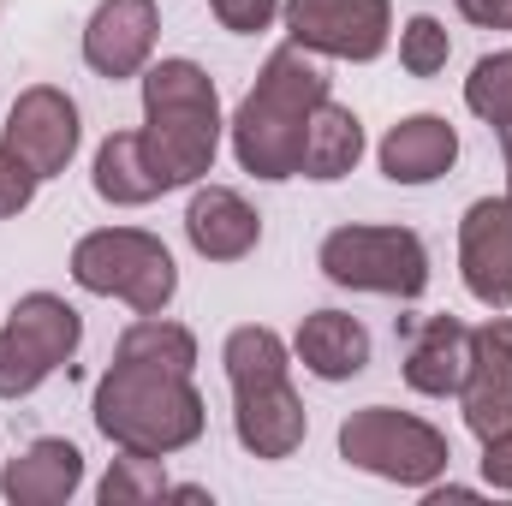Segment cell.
<instances>
[{
	"mask_svg": "<svg viewBox=\"0 0 512 506\" xmlns=\"http://www.w3.org/2000/svg\"><path fill=\"white\" fill-rule=\"evenodd\" d=\"M143 131H114L96 149V191L108 203H155L173 185H191L215 167L221 149V102L203 66L161 60L143 78Z\"/></svg>",
	"mask_w": 512,
	"mask_h": 506,
	"instance_id": "1",
	"label": "cell"
},
{
	"mask_svg": "<svg viewBox=\"0 0 512 506\" xmlns=\"http://www.w3.org/2000/svg\"><path fill=\"white\" fill-rule=\"evenodd\" d=\"M328 102V78L304 60V48H274L256 90L233 120V155L256 179H292L304 173V131L310 114Z\"/></svg>",
	"mask_w": 512,
	"mask_h": 506,
	"instance_id": "2",
	"label": "cell"
},
{
	"mask_svg": "<svg viewBox=\"0 0 512 506\" xmlns=\"http://www.w3.org/2000/svg\"><path fill=\"white\" fill-rule=\"evenodd\" d=\"M96 423L126 453L161 459L203 435V393L191 387V370H167V364L114 352V370L96 387Z\"/></svg>",
	"mask_w": 512,
	"mask_h": 506,
	"instance_id": "3",
	"label": "cell"
},
{
	"mask_svg": "<svg viewBox=\"0 0 512 506\" xmlns=\"http://www.w3.org/2000/svg\"><path fill=\"white\" fill-rule=\"evenodd\" d=\"M286 346L274 328H233L227 340V376L239 399V441L256 459H286L304 441V405L286 376Z\"/></svg>",
	"mask_w": 512,
	"mask_h": 506,
	"instance_id": "4",
	"label": "cell"
},
{
	"mask_svg": "<svg viewBox=\"0 0 512 506\" xmlns=\"http://www.w3.org/2000/svg\"><path fill=\"white\" fill-rule=\"evenodd\" d=\"M72 280L84 292H102V298H126L137 316H161L173 286H179V268L167 245L155 233H137V227H102L90 239H78L72 251Z\"/></svg>",
	"mask_w": 512,
	"mask_h": 506,
	"instance_id": "5",
	"label": "cell"
},
{
	"mask_svg": "<svg viewBox=\"0 0 512 506\" xmlns=\"http://www.w3.org/2000/svg\"><path fill=\"white\" fill-rule=\"evenodd\" d=\"M340 453L358 465V471H376L387 483H405V489H423L447 471V435L429 429L423 417H405L393 405H364L340 423Z\"/></svg>",
	"mask_w": 512,
	"mask_h": 506,
	"instance_id": "6",
	"label": "cell"
},
{
	"mask_svg": "<svg viewBox=\"0 0 512 506\" xmlns=\"http://www.w3.org/2000/svg\"><path fill=\"white\" fill-rule=\"evenodd\" d=\"M78 340H84V322L66 298H54V292L18 298L6 328H0V399L36 393L60 364H72Z\"/></svg>",
	"mask_w": 512,
	"mask_h": 506,
	"instance_id": "7",
	"label": "cell"
},
{
	"mask_svg": "<svg viewBox=\"0 0 512 506\" xmlns=\"http://www.w3.org/2000/svg\"><path fill=\"white\" fill-rule=\"evenodd\" d=\"M322 274L334 286L417 298L429 286V251L411 227H340L322 239Z\"/></svg>",
	"mask_w": 512,
	"mask_h": 506,
	"instance_id": "8",
	"label": "cell"
},
{
	"mask_svg": "<svg viewBox=\"0 0 512 506\" xmlns=\"http://www.w3.org/2000/svg\"><path fill=\"white\" fill-rule=\"evenodd\" d=\"M286 30L298 48L334 60H376L387 48L393 12L387 0H286Z\"/></svg>",
	"mask_w": 512,
	"mask_h": 506,
	"instance_id": "9",
	"label": "cell"
},
{
	"mask_svg": "<svg viewBox=\"0 0 512 506\" xmlns=\"http://www.w3.org/2000/svg\"><path fill=\"white\" fill-rule=\"evenodd\" d=\"M0 143H6L36 179L66 173V161H72V149H78V108H72V96L54 90V84H30V90L12 102V114H6V126H0Z\"/></svg>",
	"mask_w": 512,
	"mask_h": 506,
	"instance_id": "10",
	"label": "cell"
},
{
	"mask_svg": "<svg viewBox=\"0 0 512 506\" xmlns=\"http://www.w3.org/2000/svg\"><path fill=\"white\" fill-rule=\"evenodd\" d=\"M459 268L477 304L512 310V197H483L459 221Z\"/></svg>",
	"mask_w": 512,
	"mask_h": 506,
	"instance_id": "11",
	"label": "cell"
},
{
	"mask_svg": "<svg viewBox=\"0 0 512 506\" xmlns=\"http://www.w3.org/2000/svg\"><path fill=\"white\" fill-rule=\"evenodd\" d=\"M459 399H465V423L483 441L512 429V316H495L471 334V376Z\"/></svg>",
	"mask_w": 512,
	"mask_h": 506,
	"instance_id": "12",
	"label": "cell"
},
{
	"mask_svg": "<svg viewBox=\"0 0 512 506\" xmlns=\"http://www.w3.org/2000/svg\"><path fill=\"white\" fill-rule=\"evenodd\" d=\"M155 30H161V12L155 0H102L90 30H84V60L90 72L102 78H131L143 72L149 48H155Z\"/></svg>",
	"mask_w": 512,
	"mask_h": 506,
	"instance_id": "13",
	"label": "cell"
},
{
	"mask_svg": "<svg viewBox=\"0 0 512 506\" xmlns=\"http://www.w3.org/2000/svg\"><path fill=\"white\" fill-rule=\"evenodd\" d=\"M471 376V328H459L453 316H423L405 328V381L429 399L459 393Z\"/></svg>",
	"mask_w": 512,
	"mask_h": 506,
	"instance_id": "14",
	"label": "cell"
},
{
	"mask_svg": "<svg viewBox=\"0 0 512 506\" xmlns=\"http://www.w3.org/2000/svg\"><path fill=\"white\" fill-rule=\"evenodd\" d=\"M185 233H191V245L209 256V262H239V256L256 251L262 221H256V209L239 197V191L209 185V191L191 197V209H185Z\"/></svg>",
	"mask_w": 512,
	"mask_h": 506,
	"instance_id": "15",
	"label": "cell"
},
{
	"mask_svg": "<svg viewBox=\"0 0 512 506\" xmlns=\"http://www.w3.org/2000/svg\"><path fill=\"white\" fill-rule=\"evenodd\" d=\"M459 161V137L441 114H411L382 137V173L393 185H429Z\"/></svg>",
	"mask_w": 512,
	"mask_h": 506,
	"instance_id": "16",
	"label": "cell"
},
{
	"mask_svg": "<svg viewBox=\"0 0 512 506\" xmlns=\"http://www.w3.org/2000/svg\"><path fill=\"white\" fill-rule=\"evenodd\" d=\"M298 358H304L310 376L346 381L370 364V334H364V322L346 316V310H316V316H304V328H298Z\"/></svg>",
	"mask_w": 512,
	"mask_h": 506,
	"instance_id": "17",
	"label": "cell"
},
{
	"mask_svg": "<svg viewBox=\"0 0 512 506\" xmlns=\"http://www.w3.org/2000/svg\"><path fill=\"white\" fill-rule=\"evenodd\" d=\"M78 483H84V453L72 441H36L0 477L6 501H18V506H54V501H66Z\"/></svg>",
	"mask_w": 512,
	"mask_h": 506,
	"instance_id": "18",
	"label": "cell"
},
{
	"mask_svg": "<svg viewBox=\"0 0 512 506\" xmlns=\"http://www.w3.org/2000/svg\"><path fill=\"white\" fill-rule=\"evenodd\" d=\"M364 155V126L352 108L340 102H322L310 114V131H304V179H346Z\"/></svg>",
	"mask_w": 512,
	"mask_h": 506,
	"instance_id": "19",
	"label": "cell"
},
{
	"mask_svg": "<svg viewBox=\"0 0 512 506\" xmlns=\"http://www.w3.org/2000/svg\"><path fill=\"white\" fill-rule=\"evenodd\" d=\"M465 108H471L477 120H489L495 131L512 126V48L507 54H483V60L471 66V78H465Z\"/></svg>",
	"mask_w": 512,
	"mask_h": 506,
	"instance_id": "20",
	"label": "cell"
},
{
	"mask_svg": "<svg viewBox=\"0 0 512 506\" xmlns=\"http://www.w3.org/2000/svg\"><path fill=\"white\" fill-rule=\"evenodd\" d=\"M161 495H173V483L161 477L155 453H126V459H114V471L102 477V501H108V506H126V501H161Z\"/></svg>",
	"mask_w": 512,
	"mask_h": 506,
	"instance_id": "21",
	"label": "cell"
},
{
	"mask_svg": "<svg viewBox=\"0 0 512 506\" xmlns=\"http://www.w3.org/2000/svg\"><path fill=\"white\" fill-rule=\"evenodd\" d=\"M447 54H453V42H447L441 18H411V24H405V36H399V60H405L411 78H435V72L447 66Z\"/></svg>",
	"mask_w": 512,
	"mask_h": 506,
	"instance_id": "22",
	"label": "cell"
},
{
	"mask_svg": "<svg viewBox=\"0 0 512 506\" xmlns=\"http://www.w3.org/2000/svg\"><path fill=\"white\" fill-rule=\"evenodd\" d=\"M30 197H36V173L0 143V221L6 215H18V209H30Z\"/></svg>",
	"mask_w": 512,
	"mask_h": 506,
	"instance_id": "23",
	"label": "cell"
},
{
	"mask_svg": "<svg viewBox=\"0 0 512 506\" xmlns=\"http://www.w3.org/2000/svg\"><path fill=\"white\" fill-rule=\"evenodd\" d=\"M209 6H215V18H221L227 30H239V36L268 30V18H274V0H209Z\"/></svg>",
	"mask_w": 512,
	"mask_h": 506,
	"instance_id": "24",
	"label": "cell"
},
{
	"mask_svg": "<svg viewBox=\"0 0 512 506\" xmlns=\"http://www.w3.org/2000/svg\"><path fill=\"white\" fill-rule=\"evenodd\" d=\"M483 477H489L495 489H512V429H501V435L483 441Z\"/></svg>",
	"mask_w": 512,
	"mask_h": 506,
	"instance_id": "25",
	"label": "cell"
},
{
	"mask_svg": "<svg viewBox=\"0 0 512 506\" xmlns=\"http://www.w3.org/2000/svg\"><path fill=\"white\" fill-rule=\"evenodd\" d=\"M459 12L483 30H512V0H459Z\"/></svg>",
	"mask_w": 512,
	"mask_h": 506,
	"instance_id": "26",
	"label": "cell"
},
{
	"mask_svg": "<svg viewBox=\"0 0 512 506\" xmlns=\"http://www.w3.org/2000/svg\"><path fill=\"white\" fill-rule=\"evenodd\" d=\"M501 149H507V197H512V126H501Z\"/></svg>",
	"mask_w": 512,
	"mask_h": 506,
	"instance_id": "27",
	"label": "cell"
}]
</instances>
